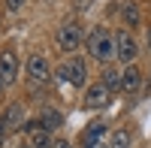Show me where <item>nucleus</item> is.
<instances>
[{
	"instance_id": "1",
	"label": "nucleus",
	"mask_w": 151,
	"mask_h": 148,
	"mask_svg": "<svg viewBox=\"0 0 151 148\" xmlns=\"http://www.w3.org/2000/svg\"><path fill=\"white\" fill-rule=\"evenodd\" d=\"M88 48H91V55L97 57V60H112L118 52H115V36H112L109 30H103V27H94V33H91V40H88Z\"/></svg>"
},
{
	"instance_id": "2",
	"label": "nucleus",
	"mask_w": 151,
	"mask_h": 148,
	"mask_svg": "<svg viewBox=\"0 0 151 148\" xmlns=\"http://www.w3.org/2000/svg\"><path fill=\"white\" fill-rule=\"evenodd\" d=\"M58 79H67L70 85H82L88 82V67H85V60L82 57H73L70 64H64V67H58Z\"/></svg>"
},
{
	"instance_id": "3",
	"label": "nucleus",
	"mask_w": 151,
	"mask_h": 148,
	"mask_svg": "<svg viewBox=\"0 0 151 148\" xmlns=\"http://www.w3.org/2000/svg\"><path fill=\"white\" fill-rule=\"evenodd\" d=\"M115 52H118V57L124 60V64H133V57L139 55V45H136V40L127 30H118L115 33Z\"/></svg>"
},
{
	"instance_id": "4",
	"label": "nucleus",
	"mask_w": 151,
	"mask_h": 148,
	"mask_svg": "<svg viewBox=\"0 0 151 148\" xmlns=\"http://www.w3.org/2000/svg\"><path fill=\"white\" fill-rule=\"evenodd\" d=\"M79 45H82V27H79V24H64V27L58 30V48L76 52Z\"/></svg>"
},
{
	"instance_id": "5",
	"label": "nucleus",
	"mask_w": 151,
	"mask_h": 148,
	"mask_svg": "<svg viewBox=\"0 0 151 148\" xmlns=\"http://www.w3.org/2000/svg\"><path fill=\"white\" fill-rule=\"evenodd\" d=\"M27 76H30L33 85H42L48 79V60L42 55H30V60H27Z\"/></svg>"
},
{
	"instance_id": "6",
	"label": "nucleus",
	"mask_w": 151,
	"mask_h": 148,
	"mask_svg": "<svg viewBox=\"0 0 151 148\" xmlns=\"http://www.w3.org/2000/svg\"><path fill=\"white\" fill-rule=\"evenodd\" d=\"M15 76H18V57H15V52H0V79L3 82H15Z\"/></svg>"
},
{
	"instance_id": "7",
	"label": "nucleus",
	"mask_w": 151,
	"mask_h": 148,
	"mask_svg": "<svg viewBox=\"0 0 151 148\" xmlns=\"http://www.w3.org/2000/svg\"><path fill=\"white\" fill-rule=\"evenodd\" d=\"M109 88H106V85L103 82H100V85H94V88H88V97H85V109H103L106 103H109Z\"/></svg>"
},
{
	"instance_id": "8",
	"label": "nucleus",
	"mask_w": 151,
	"mask_h": 148,
	"mask_svg": "<svg viewBox=\"0 0 151 148\" xmlns=\"http://www.w3.org/2000/svg\"><path fill=\"white\" fill-rule=\"evenodd\" d=\"M121 88L127 94H136L142 88V70H136L133 64H127V70H121Z\"/></svg>"
},
{
	"instance_id": "9",
	"label": "nucleus",
	"mask_w": 151,
	"mask_h": 148,
	"mask_svg": "<svg viewBox=\"0 0 151 148\" xmlns=\"http://www.w3.org/2000/svg\"><path fill=\"white\" fill-rule=\"evenodd\" d=\"M21 121H24V109H21L18 103H12V106L6 109V112L0 115V127H3V130H15V127L21 124Z\"/></svg>"
},
{
	"instance_id": "10",
	"label": "nucleus",
	"mask_w": 151,
	"mask_h": 148,
	"mask_svg": "<svg viewBox=\"0 0 151 148\" xmlns=\"http://www.w3.org/2000/svg\"><path fill=\"white\" fill-rule=\"evenodd\" d=\"M100 139H106V124H100V121H97V124H91V127L82 133V145H85V148L97 145Z\"/></svg>"
},
{
	"instance_id": "11",
	"label": "nucleus",
	"mask_w": 151,
	"mask_h": 148,
	"mask_svg": "<svg viewBox=\"0 0 151 148\" xmlns=\"http://www.w3.org/2000/svg\"><path fill=\"white\" fill-rule=\"evenodd\" d=\"M30 148H55V142H52V136H48V130H45L42 124L30 130Z\"/></svg>"
},
{
	"instance_id": "12",
	"label": "nucleus",
	"mask_w": 151,
	"mask_h": 148,
	"mask_svg": "<svg viewBox=\"0 0 151 148\" xmlns=\"http://www.w3.org/2000/svg\"><path fill=\"white\" fill-rule=\"evenodd\" d=\"M42 127L45 130H55V127H60V124H64V115H60V112H55V109H48V112H42Z\"/></svg>"
},
{
	"instance_id": "13",
	"label": "nucleus",
	"mask_w": 151,
	"mask_h": 148,
	"mask_svg": "<svg viewBox=\"0 0 151 148\" xmlns=\"http://www.w3.org/2000/svg\"><path fill=\"white\" fill-rule=\"evenodd\" d=\"M109 148H130V130H115L112 133V139H109Z\"/></svg>"
},
{
	"instance_id": "14",
	"label": "nucleus",
	"mask_w": 151,
	"mask_h": 148,
	"mask_svg": "<svg viewBox=\"0 0 151 148\" xmlns=\"http://www.w3.org/2000/svg\"><path fill=\"white\" fill-rule=\"evenodd\" d=\"M103 85H106L109 91L121 88V73H118V70H103Z\"/></svg>"
},
{
	"instance_id": "15",
	"label": "nucleus",
	"mask_w": 151,
	"mask_h": 148,
	"mask_svg": "<svg viewBox=\"0 0 151 148\" xmlns=\"http://www.w3.org/2000/svg\"><path fill=\"white\" fill-rule=\"evenodd\" d=\"M124 21H127L130 27H133V24H139V9H136L133 3H127V6H124Z\"/></svg>"
},
{
	"instance_id": "16",
	"label": "nucleus",
	"mask_w": 151,
	"mask_h": 148,
	"mask_svg": "<svg viewBox=\"0 0 151 148\" xmlns=\"http://www.w3.org/2000/svg\"><path fill=\"white\" fill-rule=\"evenodd\" d=\"M24 6V0H6V9L9 12H15V9H21Z\"/></svg>"
},
{
	"instance_id": "17",
	"label": "nucleus",
	"mask_w": 151,
	"mask_h": 148,
	"mask_svg": "<svg viewBox=\"0 0 151 148\" xmlns=\"http://www.w3.org/2000/svg\"><path fill=\"white\" fill-rule=\"evenodd\" d=\"M73 6H76V9H88V6H91V0H73Z\"/></svg>"
},
{
	"instance_id": "18",
	"label": "nucleus",
	"mask_w": 151,
	"mask_h": 148,
	"mask_svg": "<svg viewBox=\"0 0 151 148\" xmlns=\"http://www.w3.org/2000/svg\"><path fill=\"white\" fill-rule=\"evenodd\" d=\"M55 148H73V145H70L67 139H58V142H55Z\"/></svg>"
},
{
	"instance_id": "19",
	"label": "nucleus",
	"mask_w": 151,
	"mask_h": 148,
	"mask_svg": "<svg viewBox=\"0 0 151 148\" xmlns=\"http://www.w3.org/2000/svg\"><path fill=\"white\" fill-rule=\"evenodd\" d=\"M91 148H109V139H100L97 145H91Z\"/></svg>"
},
{
	"instance_id": "20",
	"label": "nucleus",
	"mask_w": 151,
	"mask_h": 148,
	"mask_svg": "<svg viewBox=\"0 0 151 148\" xmlns=\"http://www.w3.org/2000/svg\"><path fill=\"white\" fill-rule=\"evenodd\" d=\"M148 52H151V27H148Z\"/></svg>"
},
{
	"instance_id": "21",
	"label": "nucleus",
	"mask_w": 151,
	"mask_h": 148,
	"mask_svg": "<svg viewBox=\"0 0 151 148\" xmlns=\"http://www.w3.org/2000/svg\"><path fill=\"white\" fill-rule=\"evenodd\" d=\"M3 85H6V82H3V79H0V97H3Z\"/></svg>"
},
{
	"instance_id": "22",
	"label": "nucleus",
	"mask_w": 151,
	"mask_h": 148,
	"mask_svg": "<svg viewBox=\"0 0 151 148\" xmlns=\"http://www.w3.org/2000/svg\"><path fill=\"white\" fill-rule=\"evenodd\" d=\"M148 79H151V76H148Z\"/></svg>"
}]
</instances>
